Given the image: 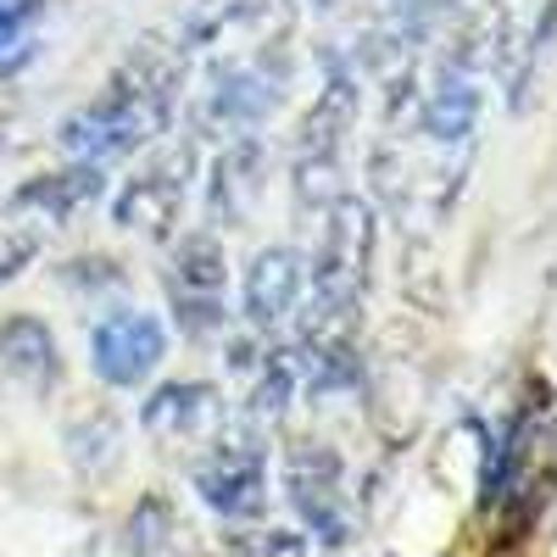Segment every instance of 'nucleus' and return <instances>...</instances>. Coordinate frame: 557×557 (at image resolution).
I'll return each mask as SVG.
<instances>
[{
	"mask_svg": "<svg viewBox=\"0 0 557 557\" xmlns=\"http://www.w3.org/2000/svg\"><path fill=\"white\" fill-rule=\"evenodd\" d=\"M162 351H168V335L151 312H112L96 323V341H89L96 374L117 391H134L162 362Z\"/></svg>",
	"mask_w": 557,
	"mask_h": 557,
	"instance_id": "1",
	"label": "nucleus"
},
{
	"mask_svg": "<svg viewBox=\"0 0 557 557\" xmlns=\"http://www.w3.org/2000/svg\"><path fill=\"white\" fill-rule=\"evenodd\" d=\"M0 362H7L12 374H34V380H45V374H57V346H51V335H45L39 323L12 318L7 330H0Z\"/></svg>",
	"mask_w": 557,
	"mask_h": 557,
	"instance_id": "2",
	"label": "nucleus"
},
{
	"mask_svg": "<svg viewBox=\"0 0 557 557\" xmlns=\"http://www.w3.org/2000/svg\"><path fill=\"white\" fill-rule=\"evenodd\" d=\"M201 491L218 513H251L257 507V469L251 462H240V469H212V474H201Z\"/></svg>",
	"mask_w": 557,
	"mask_h": 557,
	"instance_id": "3",
	"label": "nucleus"
},
{
	"mask_svg": "<svg viewBox=\"0 0 557 557\" xmlns=\"http://www.w3.org/2000/svg\"><path fill=\"white\" fill-rule=\"evenodd\" d=\"M39 17V0H0V57L28 34V23Z\"/></svg>",
	"mask_w": 557,
	"mask_h": 557,
	"instance_id": "4",
	"label": "nucleus"
},
{
	"mask_svg": "<svg viewBox=\"0 0 557 557\" xmlns=\"http://www.w3.org/2000/svg\"><path fill=\"white\" fill-rule=\"evenodd\" d=\"M28 257H34V246H28V240L0 246V278H12V273H17V262H28Z\"/></svg>",
	"mask_w": 557,
	"mask_h": 557,
	"instance_id": "5",
	"label": "nucleus"
}]
</instances>
